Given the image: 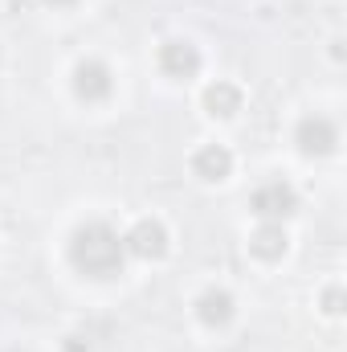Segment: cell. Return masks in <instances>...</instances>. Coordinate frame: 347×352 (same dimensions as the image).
<instances>
[{
    "mask_svg": "<svg viewBox=\"0 0 347 352\" xmlns=\"http://www.w3.org/2000/svg\"><path fill=\"white\" fill-rule=\"evenodd\" d=\"M110 70L102 66V62H82L78 66V74H74V90L86 98V102H98V98H106L110 94Z\"/></svg>",
    "mask_w": 347,
    "mask_h": 352,
    "instance_id": "obj_6",
    "label": "cell"
},
{
    "mask_svg": "<svg viewBox=\"0 0 347 352\" xmlns=\"http://www.w3.org/2000/svg\"><path fill=\"white\" fill-rule=\"evenodd\" d=\"M123 250L127 246L119 242V234L110 226L90 221V226H82L74 234V242H70V263L78 266L82 274H90V278H110L123 266Z\"/></svg>",
    "mask_w": 347,
    "mask_h": 352,
    "instance_id": "obj_1",
    "label": "cell"
},
{
    "mask_svg": "<svg viewBox=\"0 0 347 352\" xmlns=\"http://www.w3.org/2000/svg\"><path fill=\"white\" fill-rule=\"evenodd\" d=\"M327 311H339V291H327Z\"/></svg>",
    "mask_w": 347,
    "mask_h": 352,
    "instance_id": "obj_11",
    "label": "cell"
},
{
    "mask_svg": "<svg viewBox=\"0 0 347 352\" xmlns=\"http://www.w3.org/2000/svg\"><path fill=\"white\" fill-rule=\"evenodd\" d=\"M49 4H70V0H49Z\"/></svg>",
    "mask_w": 347,
    "mask_h": 352,
    "instance_id": "obj_12",
    "label": "cell"
},
{
    "mask_svg": "<svg viewBox=\"0 0 347 352\" xmlns=\"http://www.w3.org/2000/svg\"><path fill=\"white\" fill-rule=\"evenodd\" d=\"M160 66L172 78H192L200 70V54H196L192 41H164L160 45Z\"/></svg>",
    "mask_w": 347,
    "mask_h": 352,
    "instance_id": "obj_4",
    "label": "cell"
},
{
    "mask_svg": "<svg viewBox=\"0 0 347 352\" xmlns=\"http://www.w3.org/2000/svg\"><path fill=\"white\" fill-rule=\"evenodd\" d=\"M204 107H208L213 115L229 119V115L241 111V90L233 87V82H213V87L204 90Z\"/></svg>",
    "mask_w": 347,
    "mask_h": 352,
    "instance_id": "obj_8",
    "label": "cell"
},
{
    "mask_svg": "<svg viewBox=\"0 0 347 352\" xmlns=\"http://www.w3.org/2000/svg\"><path fill=\"white\" fill-rule=\"evenodd\" d=\"M123 246H127L131 254H139V258H160V254L168 250V234H164L160 221H139V226L127 234Z\"/></svg>",
    "mask_w": 347,
    "mask_h": 352,
    "instance_id": "obj_5",
    "label": "cell"
},
{
    "mask_svg": "<svg viewBox=\"0 0 347 352\" xmlns=\"http://www.w3.org/2000/svg\"><path fill=\"white\" fill-rule=\"evenodd\" d=\"M233 168V156L221 148V144H208V148H200L196 156H192V173L200 176V180H225Z\"/></svg>",
    "mask_w": 347,
    "mask_h": 352,
    "instance_id": "obj_7",
    "label": "cell"
},
{
    "mask_svg": "<svg viewBox=\"0 0 347 352\" xmlns=\"http://www.w3.org/2000/svg\"><path fill=\"white\" fill-rule=\"evenodd\" d=\"M254 250H258L261 258H278L282 250H286V234H282V226H261L258 234H254Z\"/></svg>",
    "mask_w": 347,
    "mask_h": 352,
    "instance_id": "obj_10",
    "label": "cell"
},
{
    "mask_svg": "<svg viewBox=\"0 0 347 352\" xmlns=\"http://www.w3.org/2000/svg\"><path fill=\"white\" fill-rule=\"evenodd\" d=\"M294 205H298V197H294V188L282 184V180H270V184H261L258 192H254V213L265 217V221H278V217L294 213Z\"/></svg>",
    "mask_w": 347,
    "mask_h": 352,
    "instance_id": "obj_3",
    "label": "cell"
},
{
    "mask_svg": "<svg viewBox=\"0 0 347 352\" xmlns=\"http://www.w3.org/2000/svg\"><path fill=\"white\" fill-rule=\"evenodd\" d=\"M335 144H339V131H335L331 119L307 115V119L298 123V148H302L307 156H327V152H335Z\"/></svg>",
    "mask_w": 347,
    "mask_h": 352,
    "instance_id": "obj_2",
    "label": "cell"
},
{
    "mask_svg": "<svg viewBox=\"0 0 347 352\" xmlns=\"http://www.w3.org/2000/svg\"><path fill=\"white\" fill-rule=\"evenodd\" d=\"M200 320L213 324V328H217V324H229V320H233V299H229L225 291H204V295H200Z\"/></svg>",
    "mask_w": 347,
    "mask_h": 352,
    "instance_id": "obj_9",
    "label": "cell"
}]
</instances>
